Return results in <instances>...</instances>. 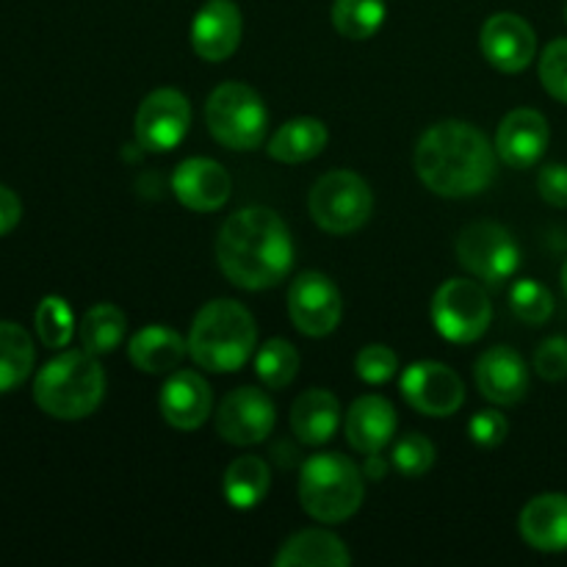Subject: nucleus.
Returning <instances> with one entry per match:
<instances>
[{
	"label": "nucleus",
	"mask_w": 567,
	"mask_h": 567,
	"mask_svg": "<svg viewBox=\"0 0 567 567\" xmlns=\"http://www.w3.org/2000/svg\"><path fill=\"white\" fill-rule=\"evenodd\" d=\"M399 369V358L391 347L385 343H371V347H363L358 352V360H354V371L363 382L369 385H382V382L393 380Z\"/></svg>",
	"instance_id": "34"
},
{
	"label": "nucleus",
	"mask_w": 567,
	"mask_h": 567,
	"mask_svg": "<svg viewBox=\"0 0 567 567\" xmlns=\"http://www.w3.org/2000/svg\"><path fill=\"white\" fill-rule=\"evenodd\" d=\"M535 369L543 380L557 382L567 377V338L554 336L543 341L535 352Z\"/></svg>",
	"instance_id": "36"
},
{
	"label": "nucleus",
	"mask_w": 567,
	"mask_h": 567,
	"mask_svg": "<svg viewBox=\"0 0 567 567\" xmlns=\"http://www.w3.org/2000/svg\"><path fill=\"white\" fill-rule=\"evenodd\" d=\"M216 260L227 280L247 291H264L286 280L293 266V241L286 221L271 208H244L227 216L216 238Z\"/></svg>",
	"instance_id": "1"
},
{
	"label": "nucleus",
	"mask_w": 567,
	"mask_h": 567,
	"mask_svg": "<svg viewBox=\"0 0 567 567\" xmlns=\"http://www.w3.org/2000/svg\"><path fill=\"white\" fill-rule=\"evenodd\" d=\"M548 138H551V131H548L546 116L535 109H518L504 116L498 125L496 150L504 164L513 169H529L543 158Z\"/></svg>",
	"instance_id": "17"
},
{
	"label": "nucleus",
	"mask_w": 567,
	"mask_h": 567,
	"mask_svg": "<svg viewBox=\"0 0 567 567\" xmlns=\"http://www.w3.org/2000/svg\"><path fill=\"white\" fill-rule=\"evenodd\" d=\"M468 432L471 441H474L476 446L496 449L502 446L504 437H507L509 424L507 419H504V413H498V410H482V413H476L474 419H471Z\"/></svg>",
	"instance_id": "37"
},
{
	"label": "nucleus",
	"mask_w": 567,
	"mask_h": 567,
	"mask_svg": "<svg viewBox=\"0 0 567 567\" xmlns=\"http://www.w3.org/2000/svg\"><path fill=\"white\" fill-rule=\"evenodd\" d=\"M241 11L233 0H208L192 22V48L205 61H225L241 44Z\"/></svg>",
	"instance_id": "15"
},
{
	"label": "nucleus",
	"mask_w": 567,
	"mask_h": 567,
	"mask_svg": "<svg viewBox=\"0 0 567 567\" xmlns=\"http://www.w3.org/2000/svg\"><path fill=\"white\" fill-rule=\"evenodd\" d=\"M563 288H565V297H567V260H565V266H563Z\"/></svg>",
	"instance_id": "41"
},
{
	"label": "nucleus",
	"mask_w": 567,
	"mask_h": 567,
	"mask_svg": "<svg viewBox=\"0 0 567 567\" xmlns=\"http://www.w3.org/2000/svg\"><path fill=\"white\" fill-rule=\"evenodd\" d=\"M565 20H567V6H565Z\"/></svg>",
	"instance_id": "42"
},
{
	"label": "nucleus",
	"mask_w": 567,
	"mask_h": 567,
	"mask_svg": "<svg viewBox=\"0 0 567 567\" xmlns=\"http://www.w3.org/2000/svg\"><path fill=\"white\" fill-rule=\"evenodd\" d=\"M540 81L551 97L567 103V39H557L543 50Z\"/></svg>",
	"instance_id": "35"
},
{
	"label": "nucleus",
	"mask_w": 567,
	"mask_h": 567,
	"mask_svg": "<svg viewBox=\"0 0 567 567\" xmlns=\"http://www.w3.org/2000/svg\"><path fill=\"white\" fill-rule=\"evenodd\" d=\"M22 219V203L11 188L0 186V236L14 230Z\"/></svg>",
	"instance_id": "39"
},
{
	"label": "nucleus",
	"mask_w": 567,
	"mask_h": 567,
	"mask_svg": "<svg viewBox=\"0 0 567 567\" xmlns=\"http://www.w3.org/2000/svg\"><path fill=\"white\" fill-rule=\"evenodd\" d=\"M415 172L441 197H474L496 177V153L468 122H437L419 138Z\"/></svg>",
	"instance_id": "2"
},
{
	"label": "nucleus",
	"mask_w": 567,
	"mask_h": 567,
	"mask_svg": "<svg viewBox=\"0 0 567 567\" xmlns=\"http://www.w3.org/2000/svg\"><path fill=\"white\" fill-rule=\"evenodd\" d=\"M352 563L341 537L324 529H308L288 537L275 557L277 567H343Z\"/></svg>",
	"instance_id": "24"
},
{
	"label": "nucleus",
	"mask_w": 567,
	"mask_h": 567,
	"mask_svg": "<svg viewBox=\"0 0 567 567\" xmlns=\"http://www.w3.org/2000/svg\"><path fill=\"white\" fill-rule=\"evenodd\" d=\"M399 385H402V396L408 399L410 408H415L424 415H432V419L454 415L465 402L463 380L449 365L435 363V360L410 365Z\"/></svg>",
	"instance_id": "13"
},
{
	"label": "nucleus",
	"mask_w": 567,
	"mask_h": 567,
	"mask_svg": "<svg viewBox=\"0 0 567 567\" xmlns=\"http://www.w3.org/2000/svg\"><path fill=\"white\" fill-rule=\"evenodd\" d=\"M393 465L408 480H419V476H424L435 465V446H432L430 437L410 432V435H404L393 446Z\"/></svg>",
	"instance_id": "33"
},
{
	"label": "nucleus",
	"mask_w": 567,
	"mask_h": 567,
	"mask_svg": "<svg viewBox=\"0 0 567 567\" xmlns=\"http://www.w3.org/2000/svg\"><path fill=\"white\" fill-rule=\"evenodd\" d=\"M37 332L42 338L44 347L61 349L72 341V332H75V319H72V310L66 305V299L61 297H44L37 308Z\"/></svg>",
	"instance_id": "31"
},
{
	"label": "nucleus",
	"mask_w": 567,
	"mask_h": 567,
	"mask_svg": "<svg viewBox=\"0 0 567 567\" xmlns=\"http://www.w3.org/2000/svg\"><path fill=\"white\" fill-rule=\"evenodd\" d=\"M288 313L302 336L324 338L341 324L343 302L336 282L321 271H305L288 288Z\"/></svg>",
	"instance_id": "10"
},
{
	"label": "nucleus",
	"mask_w": 567,
	"mask_h": 567,
	"mask_svg": "<svg viewBox=\"0 0 567 567\" xmlns=\"http://www.w3.org/2000/svg\"><path fill=\"white\" fill-rule=\"evenodd\" d=\"M493 319L491 299L485 288L476 286L474 280H454L443 282L432 299V321L435 330L452 343L480 341L487 332Z\"/></svg>",
	"instance_id": "8"
},
{
	"label": "nucleus",
	"mask_w": 567,
	"mask_h": 567,
	"mask_svg": "<svg viewBox=\"0 0 567 567\" xmlns=\"http://www.w3.org/2000/svg\"><path fill=\"white\" fill-rule=\"evenodd\" d=\"M299 371V352L293 349V343H288L286 338H271L264 347L258 349V358H255V374L271 391H280V388L291 385L293 377Z\"/></svg>",
	"instance_id": "30"
},
{
	"label": "nucleus",
	"mask_w": 567,
	"mask_h": 567,
	"mask_svg": "<svg viewBox=\"0 0 567 567\" xmlns=\"http://www.w3.org/2000/svg\"><path fill=\"white\" fill-rule=\"evenodd\" d=\"M103 365L86 349L53 358L33 382V399L39 408L61 421H78L92 415L103 402Z\"/></svg>",
	"instance_id": "4"
},
{
	"label": "nucleus",
	"mask_w": 567,
	"mask_h": 567,
	"mask_svg": "<svg viewBox=\"0 0 567 567\" xmlns=\"http://www.w3.org/2000/svg\"><path fill=\"white\" fill-rule=\"evenodd\" d=\"M275 404L258 388H236L227 393L216 413V432L233 446L264 443L275 430Z\"/></svg>",
	"instance_id": "12"
},
{
	"label": "nucleus",
	"mask_w": 567,
	"mask_h": 567,
	"mask_svg": "<svg viewBox=\"0 0 567 567\" xmlns=\"http://www.w3.org/2000/svg\"><path fill=\"white\" fill-rule=\"evenodd\" d=\"M186 352L188 341H183L169 327H144L131 338V347H127V358L144 374H169L181 369Z\"/></svg>",
	"instance_id": "23"
},
{
	"label": "nucleus",
	"mask_w": 567,
	"mask_h": 567,
	"mask_svg": "<svg viewBox=\"0 0 567 567\" xmlns=\"http://www.w3.org/2000/svg\"><path fill=\"white\" fill-rule=\"evenodd\" d=\"M127 319L116 305H94L86 316L81 319V343L89 354L100 358L109 354L125 341Z\"/></svg>",
	"instance_id": "28"
},
{
	"label": "nucleus",
	"mask_w": 567,
	"mask_h": 567,
	"mask_svg": "<svg viewBox=\"0 0 567 567\" xmlns=\"http://www.w3.org/2000/svg\"><path fill=\"white\" fill-rule=\"evenodd\" d=\"M520 535L537 551H567V496L546 493L532 498L520 513Z\"/></svg>",
	"instance_id": "21"
},
{
	"label": "nucleus",
	"mask_w": 567,
	"mask_h": 567,
	"mask_svg": "<svg viewBox=\"0 0 567 567\" xmlns=\"http://www.w3.org/2000/svg\"><path fill=\"white\" fill-rule=\"evenodd\" d=\"M214 410L210 385L197 371H175L161 391V413L175 430L192 432L208 421Z\"/></svg>",
	"instance_id": "19"
},
{
	"label": "nucleus",
	"mask_w": 567,
	"mask_h": 567,
	"mask_svg": "<svg viewBox=\"0 0 567 567\" xmlns=\"http://www.w3.org/2000/svg\"><path fill=\"white\" fill-rule=\"evenodd\" d=\"M341 424V404L330 391H305L291 408V430L308 446H321L332 441Z\"/></svg>",
	"instance_id": "22"
},
{
	"label": "nucleus",
	"mask_w": 567,
	"mask_h": 567,
	"mask_svg": "<svg viewBox=\"0 0 567 567\" xmlns=\"http://www.w3.org/2000/svg\"><path fill=\"white\" fill-rule=\"evenodd\" d=\"M269 465L264 463L255 454H247V457H238L236 463H230V468L225 471V498L236 509H252L258 507L260 502L269 493Z\"/></svg>",
	"instance_id": "26"
},
{
	"label": "nucleus",
	"mask_w": 567,
	"mask_h": 567,
	"mask_svg": "<svg viewBox=\"0 0 567 567\" xmlns=\"http://www.w3.org/2000/svg\"><path fill=\"white\" fill-rule=\"evenodd\" d=\"M476 385L493 404H518L529 393V369L509 347H493L476 360Z\"/></svg>",
	"instance_id": "18"
},
{
	"label": "nucleus",
	"mask_w": 567,
	"mask_h": 567,
	"mask_svg": "<svg viewBox=\"0 0 567 567\" xmlns=\"http://www.w3.org/2000/svg\"><path fill=\"white\" fill-rule=\"evenodd\" d=\"M192 105L177 89H155L144 97L136 114V138L150 153H169L186 138Z\"/></svg>",
	"instance_id": "11"
},
{
	"label": "nucleus",
	"mask_w": 567,
	"mask_h": 567,
	"mask_svg": "<svg viewBox=\"0 0 567 567\" xmlns=\"http://www.w3.org/2000/svg\"><path fill=\"white\" fill-rule=\"evenodd\" d=\"M258 343L252 313L233 299H214L194 316L188 332V354L194 363L214 374L238 371Z\"/></svg>",
	"instance_id": "3"
},
{
	"label": "nucleus",
	"mask_w": 567,
	"mask_h": 567,
	"mask_svg": "<svg viewBox=\"0 0 567 567\" xmlns=\"http://www.w3.org/2000/svg\"><path fill=\"white\" fill-rule=\"evenodd\" d=\"M172 188L188 210L208 214V210L221 208L230 199L233 183L225 166L216 164V161L188 158L172 175Z\"/></svg>",
	"instance_id": "16"
},
{
	"label": "nucleus",
	"mask_w": 567,
	"mask_h": 567,
	"mask_svg": "<svg viewBox=\"0 0 567 567\" xmlns=\"http://www.w3.org/2000/svg\"><path fill=\"white\" fill-rule=\"evenodd\" d=\"M308 208L321 230L332 233V236H347L369 221L371 210H374V194L360 175L349 169H336L316 181Z\"/></svg>",
	"instance_id": "7"
},
{
	"label": "nucleus",
	"mask_w": 567,
	"mask_h": 567,
	"mask_svg": "<svg viewBox=\"0 0 567 567\" xmlns=\"http://www.w3.org/2000/svg\"><path fill=\"white\" fill-rule=\"evenodd\" d=\"M363 471L343 454H316L302 463L299 502L310 518L321 524H341L363 504Z\"/></svg>",
	"instance_id": "5"
},
{
	"label": "nucleus",
	"mask_w": 567,
	"mask_h": 567,
	"mask_svg": "<svg viewBox=\"0 0 567 567\" xmlns=\"http://www.w3.org/2000/svg\"><path fill=\"white\" fill-rule=\"evenodd\" d=\"M482 53L496 70L524 72L532 64L537 50V37L529 22L518 14H493L482 28Z\"/></svg>",
	"instance_id": "14"
},
{
	"label": "nucleus",
	"mask_w": 567,
	"mask_h": 567,
	"mask_svg": "<svg viewBox=\"0 0 567 567\" xmlns=\"http://www.w3.org/2000/svg\"><path fill=\"white\" fill-rule=\"evenodd\" d=\"M385 474H388V463H385V457H380V452H377V454H369V460H365V468H363V476H365V480L380 482V480H385Z\"/></svg>",
	"instance_id": "40"
},
{
	"label": "nucleus",
	"mask_w": 567,
	"mask_h": 567,
	"mask_svg": "<svg viewBox=\"0 0 567 567\" xmlns=\"http://www.w3.org/2000/svg\"><path fill=\"white\" fill-rule=\"evenodd\" d=\"M509 308L520 321L532 327H540L551 319L554 297L543 282L537 280H518L509 291Z\"/></svg>",
	"instance_id": "32"
},
{
	"label": "nucleus",
	"mask_w": 567,
	"mask_h": 567,
	"mask_svg": "<svg viewBox=\"0 0 567 567\" xmlns=\"http://www.w3.org/2000/svg\"><path fill=\"white\" fill-rule=\"evenodd\" d=\"M385 22V0H336L332 25L347 39H369Z\"/></svg>",
	"instance_id": "29"
},
{
	"label": "nucleus",
	"mask_w": 567,
	"mask_h": 567,
	"mask_svg": "<svg viewBox=\"0 0 567 567\" xmlns=\"http://www.w3.org/2000/svg\"><path fill=\"white\" fill-rule=\"evenodd\" d=\"M33 341L14 321H0V393L14 391L33 369Z\"/></svg>",
	"instance_id": "27"
},
{
	"label": "nucleus",
	"mask_w": 567,
	"mask_h": 567,
	"mask_svg": "<svg viewBox=\"0 0 567 567\" xmlns=\"http://www.w3.org/2000/svg\"><path fill=\"white\" fill-rule=\"evenodd\" d=\"M396 435V410L382 396H360L347 413V441L354 452L377 454Z\"/></svg>",
	"instance_id": "20"
},
{
	"label": "nucleus",
	"mask_w": 567,
	"mask_h": 567,
	"mask_svg": "<svg viewBox=\"0 0 567 567\" xmlns=\"http://www.w3.org/2000/svg\"><path fill=\"white\" fill-rule=\"evenodd\" d=\"M457 258L476 280L502 286L518 271L520 249L507 227L496 221H474L460 233Z\"/></svg>",
	"instance_id": "9"
},
{
	"label": "nucleus",
	"mask_w": 567,
	"mask_h": 567,
	"mask_svg": "<svg viewBox=\"0 0 567 567\" xmlns=\"http://www.w3.org/2000/svg\"><path fill=\"white\" fill-rule=\"evenodd\" d=\"M205 122L210 136L230 150L260 147L269 127V111L255 89L247 83H221L205 103Z\"/></svg>",
	"instance_id": "6"
},
{
	"label": "nucleus",
	"mask_w": 567,
	"mask_h": 567,
	"mask_svg": "<svg viewBox=\"0 0 567 567\" xmlns=\"http://www.w3.org/2000/svg\"><path fill=\"white\" fill-rule=\"evenodd\" d=\"M537 192L554 208H567V164H548L537 177Z\"/></svg>",
	"instance_id": "38"
},
{
	"label": "nucleus",
	"mask_w": 567,
	"mask_h": 567,
	"mask_svg": "<svg viewBox=\"0 0 567 567\" xmlns=\"http://www.w3.org/2000/svg\"><path fill=\"white\" fill-rule=\"evenodd\" d=\"M324 122L316 120V116H297L269 138V155L280 164H305V161L316 158L324 150Z\"/></svg>",
	"instance_id": "25"
}]
</instances>
